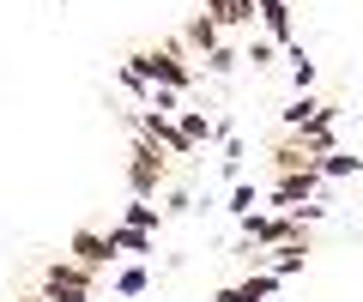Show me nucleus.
Masks as SVG:
<instances>
[{
    "label": "nucleus",
    "instance_id": "f257e3e1",
    "mask_svg": "<svg viewBox=\"0 0 363 302\" xmlns=\"http://www.w3.org/2000/svg\"><path fill=\"white\" fill-rule=\"evenodd\" d=\"M128 73H133V79H145V85H164V91H176V97L194 85V73L176 61V42H157V49H133V54H128Z\"/></svg>",
    "mask_w": 363,
    "mask_h": 302
},
{
    "label": "nucleus",
    "instance_id": "f03ea898",
    "mask_svg": "<svg viewBox=\"0 0 363 302\" xmlns=\"http://www.w3.org/2000/svg\"><path fill=\"white\" fill-rule=\"evenodd\" d=\"M43 296L49 302H91V272L79 260H55L43 272Z\"/></svg>",
    "mask_w": 363,
    "mask_h": 302
},
{
    "label": "nucleus",
    "instance_id": "7ed1b4c3",
    "mask_svg": "<svg viewBox=\"0 0 363 302\" xmlns=\"http://www.w3.org/2000/svg\"><path fill=\"white\" fill-rule=\"evenodd\" d=\"M133 194H140V199H152L157 194V187H164V175H169V163H164V151H157V145L152 139H133Z\"/></svg>",
    "mask_w": 363,
    "mask_h": 302
},
{
    "label": "nucleus",
    "instance_id": "20e7f679",
    "mask_svg": "<svg viewBox=\"0 0 363 302\" xmlns=\"http://www.w3.org/2000/svg\"><path fill=\"white\" fill-rule=\"evenodd\" d=\"M242 236L255 242V248H285V242H303V223L297 218H255V211H248Z\"/></svg>",
    "mask_w": 363,
    "mask_h": 302
},
{
    "label": "nucleus",
    "instance_id": "39448f33",
    "mask_svg": "<svg viewBox=\"0 0 363 302\" xmlns=\"http://www.w3.org/2000/svg\"><path fill=\"white\" fill-rule=\"evenodd\" d=\"M140 139H152L157 151H169V158H188V151H194L188 133H182L169 115H157V109H145V115H140Z\"/></svg>",
    "mask_w": 363,
    "mask_h": 302
},
{
    "label": "nucleus",
    "instance_id": "423d86ee",
    "mask_svg": "<svg viewBox=\"0 0 363 302\" xmlns=\"http://www.w3.org/2000/svg\"><path fill=\"white\" fill-rule=\"evenodd\" d=\"M67 248H73V260L85 266V272H97V266L116 254V248H109V236H97V230H73V242H67Z\"/></svg>",
    "mask_w": 363,
    "mask_h": 302
},
{
    "label": "nucleus",
    "instance_id": "0eeeda50",
    "mask_svg": "<svg viewBox=\"0 0 363 302\" xmlns=\"http://www.w3.org/2000/svg\"><path fill=\"white\" fill-rule=\"evenodd\" d=\"M315 182H321V170H297V175H279V187H272V199H279V206H291V211H297V199H303V206H309Z\"/></svg>",
    "mask_w": 363,
    "mask_h": 302
},
{
    "label": "nucleus",
    "instance_id": "6e6552de",
    "mask_svg": "<svg viewBox=\"0 0 363 302\" xmlns=\"http://www.w3.org/2000/svg\"><path fill=\"white\" fill-rule=\"evenodd\" d=\"M309 121H333V109H327V103H315V97H309V91H303V97H297V103H291V109H285V127H291V133H297V127H309Z\"/></svg>",
    "mask_w": 363,
    "mask_h": 302
},
{
    "label": "nucleus",
    "instance_id": "1a4fd4ad",
    "mask_svg": "<svg viewBox=\"0 0 363 302\" xmlns=\"http://www.w3.org/2000/svg\"><path fill=\"white\" fill-rule=\"evenodd\" d=\"M260 18H267L272 42H291V6L285 0H260Z\"/></svg>",
    "mask_w": 363,
    "mask_h": 302
},
{
    "label": "nucleus",
    "instance_id": "9d476101",
    "mask_svg": "<svg viewBox=\"0 0 363 302\" xmlns=\"http://www.w3.org/2000/svg\"><path fill=\"white\" fill-rule=\"evenodd\" d=\"M272 296V278H248V284H236V290H224L218 302H267Z\"/></svg>",
    "mask_w": 363,
    "mask_h": 302
},
{
    "label": "nucleus",
    "instance_id": "9b49d317",
    "mask_svg": "<svg viewBox=\"0 0 363 302\" xmlns=\"http://www.w3.org/2000/svg\"><path fill=\"white\" fill-rule=\"evenodd\" d=\"M206 18H212V25H248V13H242V6H236V0H206Z\"/></svg>",
    "mask_w": 363,
    "mask_h": 302
},
{
    "label": "nucleus",
    "instance_id": "f8f14e48",
    "mask_svg": "<svg viewBox=\"0 0 363 302\" xmlns=\"http://www.w3.org/2000/svg\"><path fill=\"white\" fill-rule=\"evenodd\" d=\"M315 170H321V175H357V170H363V158H351V151H327Z\"/></svg>",
    "mask_w": 363,
    "mask_h": 302
},
{
    "label": "nucleus",
    "instance_id": "ddd939ff",
    "mask_svg": "<svg viewBox=\"0 0 363 302\" xmlns=\"http://www.w3.org/2000/svg\"><path fill=\"white\" fill-rule=\"evenodd\" d=\"M109 248H128V254H145V248H152V236H145V230H128V223H121V230H109Z\"/></svg>",
    "mask_w": 363,
    "mask_h": 302
},
{
    "label": "nucleus",
    "instance_id": "4468645a",
    "mask_svg": "<svg viewBox=\"0 0 363 302\" xmlns=\"http://www.w3.org/2000/svg\"><path fill=\"white\" fill-rule=\"evenodd\" d=\"M188 42H194V49H206V54H212V49H218V25H212V18L200 13L194 25H188Z\"/></svg>",
    "mask_w": 363,
    "mask_h": 302
},
{
    "label": "nucleus",
    "instance_id": "2eb2a0df",
    "mask_svg": "<svg viewBox=\"0 0 363 302\" xmlns=\"http://www.w3.org/2000/svg\"><path fill=\"white\" fill-rule=\"evenodd\" d=\"M176 115H182V133H188V145H200V139L212 133V121L200 115V109H176Z\"/></svg>",
    "mask_w": 363,
    "mask_h": 302
},
{
    "label": "nucleus",
    "instance_id": "dca6fc26",
    "mask_svg": "<svg viewBox=\"0 0 363 302\" xmlns=\"http://www.w3.org/2000/svg\"><path fill=\"white\" fill-rule=\"evenodd\" d=\"M128 230H145V236H152V230H157V206L133 199V206H128Z\"/></svg>",
    "mask_w": 363,
    "mask_h": 302
},
{
    "label": "nucleus",
    "instance_id": "f3484780",
    "mask_svg": "<svg viewBox=\"0 0 363 302\" xmlns=\"http://www.w3.org/2000/svg\"><path fill=\"white\" fill-rule=\"evenodd\" d=\"M116 290H121V296H140V290H145V266H128V272L116 278Z\"/></svg>",
    "mask_w": 363,
    "mask_h": 302
},
{
    "label": "nucleus",
    "instance_id": "a211bd4d",
    "mask_svg": "<svg viewBox=\"0 0 363 302\" xmlns=\"http://www.w3.org/2000/svg\"><path fill=\"white\" fill-rule=\"evenodd\" d=\"M230 211H242V218L255 211V187H248V182H236V194H230Z\"/></svg>",
    "mask_w": 363,
    "mask_h": 302
},
{
    "label": "nucleus",
    "instance_id": "6ab92c4d",
    "mask_svg": "<svg viewBox=\"0 0 363 302\" xmlns=\"http://www.w3.org/2000/svg\"><path fill=\"white\" fill-rule=\"evenodd\" d=\"M206 66H212V73H230L236 54H230V49H212V54H206Z\"/></svg>",
    "mask_w": 363,
    "mask_h": 302
},
{
    "label": "nucleus",
    "instance_id": "aec40b11",
    "mask_svg": "<svg viewBox=\"0 0 363 302\" xmlns=\"http://www.w3.org/2000/svg\"><path fill=\"white\" fill-rule=\"evenodd\" d=\"M236 6H242V13H248V18H255V0H236Z\"/></svg>",
    "mask_w": 363,
    "mask_h": 302
},
{
    "label": "nucleus",
    "instance_id": "412c9836",
    "mask_svg": "<svg viewBox=\"0 0 363 302\" xmlns=\"http://www.w3.org/2000/svg\"><path fill=\"white\" fill-rule=\"evenodd\" d=\"M18 302H49V296H18Z\"/></svg>",
    "mask_w": 363,
    "mask_h": 302
}]
</instances>
